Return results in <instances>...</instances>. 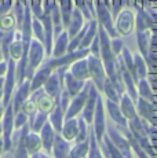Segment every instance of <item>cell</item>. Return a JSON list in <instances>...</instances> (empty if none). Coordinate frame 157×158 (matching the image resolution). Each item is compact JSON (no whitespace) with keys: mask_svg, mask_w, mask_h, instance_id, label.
<instances>
[{"mask_svg":"<svg viewBox=\"0 0 157 158\" xmlns=\"http://www.w3.org/2000/svg\"><path fill=\"white\" fill-rule=\"evenodd\" d=\"M117 28L121 32V35H129L132 28H134V15L129 10L123 11L121 15L119 18V23H117Z\"/></svg>","mask_w":157,"mask_h":158,"instance_id":"6da1fadb","label":"cell"},{"mask_svg":"<svg viewBox=\"0 0 157 158\" xmlns=\"http://www.w3.org/2000/svg\"><path fill=\"white\" fill-rule=\"evenodd\" d=\"M90 72H91V74H92V77H94L95 83L98 84L99 89H102L105 77H104V69H102L101 62H99L98 58H95V56L90 58Z\"/></svg>","mask_w":157,"mask_h":158,"instance_id":"7a4b0ae2","label":"cell"},{"mask_svg":"<svg viewBox=\"0 0 157 158\" xmlns=\"http://www.w3.org/2000/svg\"><path fill=\"white\" fill-rule=\"evenodd\" d=\"M3 127H4V138H6L4 143H6V148H8V147H10V133H11V129H13V110H11V107H8L7 113H6Z\"/></svg>","mask_w":157,"mask_h":158,"instance_id":"3957f363","label":"cell"},{"mask_svg":"<svg viewBox=\"0 0 157 158\" xmlns=\"http://www.w3.org/2000/svg\"><path fill=\"white\" fill-rule=\"evenodd\" d=\"M41 55H43L41 45L39 44L37 41H33L32 50H31V63H29V66H31V70H32V69H35L36 66L39 65V62H40V59H41Z\"/></svg>","mask_w":157,"mask_h":158,"instance_id":"277c9868","label":"cell"},{"mask_svg":"<svg viewBox=\"0 0 157 158\" xmlns=\"http://www.w3.org/2000/svg\"><path fill=\"white\" fill-rule=\"evenodd\" d=\"M14 70H15V65H14V60L10 62L8 66V78H7V84H6V92H4V105L8 103V98H10V94L13 91L14 85Z\"/></svg>","mask_w":157,"mask_h":158,"instance_id":"5b68a950","label":"cell"},{"mask_svg":"<svg viewBox=\"0 0 157 158\" xmlns=\"http://www.w3.org/2000/svg\"><path fill=\"white\" fill-rule=\"evenodd\" d=\"M105 129V123H104V106L102 102H98V114H96V133H98V139L101 140L102 133Z\"/></svg>","mask_w":157,"mask_h":158,"instance_id":"8992f818","label":"cell"},{"mask_svg":"<svg viewBox=\"0 0 157 158\" xmlns=\"http://www.w3.org/2000/svg\"><path fill=\"white\" fill-rule=\"evenodd\" d=\"M98 11H99V17H101L102 22H104V25L106 26L108 29H109V33L110 35H116L114 33V29L112 28V23H110V17H109V13H108V10H105V7L102 4H98Z\"/></svg>","mask_w":157,"mask_h":158,"instance_id":"52a82bcc","label":"cell"},{"mask_svg":"<svg viewBox=\"0 0 157 158\" xmlns=\"http://www.w3.org/2000/svg\"><path fill=\"white\" fill-rule=\"evenodd\" d=\"M84 102H86V92H81L80 95L76 98V101L73 102V105L70 106V109H69V113H68V117H73L74 114L77 113L78 110H80V107L84 105Z\"/></svg>","mask_w":157,"mask_h":158,"instance_id":"ba28073f","label":"cell"},{"mask_svg":"<svg viewBox=\"0 0 157 158\" xmlns=\"http://www.w3.org/2000/svg\"><path fill=\"white\" fill-rule=\"evenodd\" d=\"M50 69L51 68H44L43 70H40L37 73V76H36V78H35V83H33V85H32V89H37L44 81H47L48 74H50Z\"/></svg>","mask_w":157,"mask_h":158,"instance_id":"9c48e42d","label":"cell"},{"mask_svg":"<svg viewBox=\"0 0 157 158\" xmlns=\"http://www.w3.org/2000/svg\"><path fill=\"white\" fill-rule=\"evenodd\" d=\"M87 52H88V51H87V50H84V51H81V52H77V54H72V55H69V56H66V58H62V59H58V60H55V62H51L50 68H54V66H58V65H63V63L72 62V60L77 59V58H81V56H84V55H86Z\"/></svg>","mask_w":157,"mask_h":158,"instance_id":"30bf717a","label":"cell"},{"mask_svg":"<svg viewBox=\"0 0 157 158\" xmlns=\"http://www.w3.org/2000/svg\"><path fill=\"white\" fill-rule=\"evenodd\" d=\"M95 96H96V92H95L94 87H91V98H90V101H88V106H87V109H86V113H84V117L87 118V121H88V123H91L92 113H94Z\"/></svg>","mask_w":157,"mask_h":158,"instance_id":"8fae6325","label":"cell"},{"mask_svg":"<svg viewBox=\"0 0 157 158\" xmlns=\"http://www.w3.org/2000/svg\"><path fill=\"white\" fill-rule=\"evenodd\" d=\"M66 81H68V87H69V92L72 94V95H74V94H77L78 91H80V87L83 85V83H81L80 80H74L73 76H66Z\"/></svg>","mask_w":157,"mask_h":158,"instance_id":"7c38bea8","label":"cell"},{"mask_svg":"<svg viewBox=\"0 0 157 158\" xmlns=\"http://www.w3.org/2000/svg\"><path fill=\"white\" fill-rule=\"evenodd\" d=\"M139 110L141 113L145 115L146 118H150V120H153V114H155V110H153V106L149 105L146 101H142L139 102Z\"/></svg>","mask_w":157,"mask_h":158,"instance_id":"4fadbf2b","label":"cell"},{"mask_svg":"<svg viewBox=\"0 0 157 158\" xmlns=\"http://www.w3.org/2000/svg\"><path fill=\"white\" fill-rule=\"evenodd\" d=\"M15 25L13 15H4L3 18H0V28L3 30H11Z\"/></svg>","mask_w":157,"mask_h":158,"instance_id":"5bb4252c","label":"cell"},{"mask_svg":"<svg viewBox=\"0 0 157 158\" xmlns=\"http://www.w3.org/2000/svg\"><path fill=\"white\" fill-rule=\"evenodd\" d=\"M109 113L112 117L116 120V123H119V124H121V125H125V121H124V118L120 115V110H119V107H117L116 105H113V103H109Z\"/></svg>","mask_w":157,"mask_h":158,"instance_id":"9a60e30c","label":"cell"},{"mask_svg":"<svg viewBox=\"0 0 157 158\" xmlns=\"http://www.w3.org/2000/svg\"><path fill=\"white\" fill-rule=\"evenodd\" d=\"M55 151H57V158H65L68 153V146L65 144V142H62L61 139H57V144H55Z\"/></svg>","mask_w":157,"mask_h":158,"instance_id":"2e32d148","label":"cell"},{"mask_svg":"<svg viewBox=\"0 0 157 158\" xmlns=\"http://www.w3.org/2000/svg\"><path fill=\"white\" fill-rule=\"evenodd\" d=\"M28 87H29V84L26 83L25 85H22V87H21L19 92L17 94V98H15V107H17V109L19 107V105H21V103H22L23 101H25L26 95H28Z\"/></svg>","mask_w":157,"mask_h":158,"instance_id":"e0dca14e","label":"cell"},{"mask_svg":"<svg viewBox=\"0 0 157 158\" xmlns=\"http://www.w3.org/2000/svg\"><path fill=\"white\" fill-rule=\"evenodd\" d=\"M123 99H124V101H123V113H124L127 117L134 118L135 113H134V106H132V103L128 101V98H123Z\"/></svg>","mask_w":157,"mask_h":158,"instance_id":"ac0fdd59","label":"cell"},{"mask_svg":"<svg viewBox=\"0 0 157 158\" xmlns=\"http://www.w3.org/2000/svg\"><path fill=\"white\" fill-rule=\"evenodd\" d=\"M54 107V102L51 98H47V96H44V98H41L40 101H39V109L43 111H50L51 109Z\"/></svg>","mask_w":157,"mask_h":158,"instance_id":"d6986e66","label":"cell"},{"mask_svg":"<svg viewBox=\"0 0 157 158\" xmlns=\"http://www.w3.org/2000/svg\"><path fill=\"white\" fill-rule=\"evenodd\" d=\"M46 89L48 94H51V95H55V94H58V78H50L46 85Z\"/></svg>","mask_w":157,"mask_h":158,"instance_id":"ffe728a7","label":"cell"},{"mask_svg":"<svg viewBox=\"0 0 157 158\" xmlns=\"http://www.w3.org/2000/svg\"><path fill=\"white\" fill-rule=\"evenodd\" d=\"M43 138H44V147L47 148V150H50L51 148V136H53V133H51V128H50V125H47L44 127V131H43Z\"/></svg>","mask_w":157,"mask_h":158,"instance_id":"44dd1931","label":"cell"},{"mask_svg":"<svg viewBox=\"0 0 157 158\" xmlns=\"http://www.w3.org/2000/svg\"><path fill=\"white\" fill-rule=\"evenodd\" d=\"M74 127H76V124H74L73 121H69V123L66 124V127H65V138L66 139H72L77 133Z\"/></svg>","mask_w":157,"mask_h":158,"instance_id":"7402d4cb","label":"cell"},{"mask_svg":"<svg viewBox=\"0 0 157 158\" xmlns=\"http://www.w3.org/2000/svg\"><path fill=\"white\" fill-rule=\"evenodd\" d=\"M39 143H40V142H39L37 136H36V135H31V136H29L28 143H25V146H28L29 150L33 153V151H36L39 147H40V144H39Z\"/></svg>","mask_w":157,"mask_h":158,"instance_id":"603a6c76","label":"cell"},{"mask_svg":"<svg viewBox=\"0 0 157 158\" xmlns=\"http://www.w3.org/2000/svg\"><path fill=\"white\" fill-rule=\"evenodd\" d=\"M87 147H88V146H87V143H83L81 146L78 144L77 147L73 150V153H72V158H81V157L84 156V154H86Z\"/></svg>","mask_w":157,"mask_h":158,"instance_id":"cb8c5ba5","label":"cell"},{"mask_svg":"<svg viewBox=\"0 0 157 158\" xmlns=\"http://www.w3.org/2000/svg\"><path fill=\"white\" fill-rule=\"evenodd\" d=\"M138 40H139L142 52H143L145 58L147 59V37H146V35H142V33H139V36H138Z\"/></svg>","mask_w":157,"mask_h":158,"instance_id":"d4e9b609","label":"cell"},{"mask_svg":"<svg viewBox=\"0 0 157 158\" xmlns=\"http://www.w3.org/2000/svg\"><path fill=\"white\" fill-rule=\"evenodd\" d=\"M105 92L108 94V96L112 99V101H114V102H117L119 99H117V95H116V91L113 89V87H112V84L109 83V81H106V85H105Z\"/></svg>","mask_w":157,"mask_h":158,"instance_id":"484cf974","label":"cell"},{"mask_svg":"<svg viewBox=\"0 0 157 158\" xmlns=\"http://www.w3.org/2000/svg\"><path fill=\"white\" fill-rule=\"evenodd\" d=\"M63 8V19H65V25L69 26V19H70V4L69 3H62Z\"/></svg>","mask_w":157,"mask_h":158,"instance_id":"4316f807","label":"cell"},{"mask_svg":"<svg viewBox=\"0 0 157 158\" xmlns=\"http://www.w3.org/2000/svg\"><path fill=\"white\" fill-rule=\"evenodd\" d=\"M59 44H57V50H55V55L57 56H61L62 51L65 50V41H66V35H63L59 37Z\"/></svg>","mask_w":157,"mask_h":158,"instance_id":"83f0119b","label":"cell"},{"mask_svg":"<svg viewBox=\"0 0 157 158\" xmlns=\"http://www.w3.org/2000/svg\"><path fill=\"white\" fill-rule=\"evenodd\" d=\"M55 110L57 111L53 115V123H54V125H55V128L59 131V129H61V111H59L61 109H59V106L55 109Z\"/></svg>","mask_w":157,"mask_h":158,"instance_id":"f1b7e54d","label":"cell"},{"mask_svg":"<svg viewBox=\"0 0 157 158\" xmlns=\"http://www.w3.org/2000/svg\"><path fill=\"white\" fill-rule=\"evenodd\" d=\"M35 110H36V102L31 101V102H28V103L23 105V111L22 113L23 114H32Z\"/></svg>","mask_w":157,"mask_h":158,"instance_id":"f546056e","label":"cell"},{"mask_svg":"<svg viewBox=\"0 0 157 158\" xmlns=\"http://www.w3.org/2000/svg\"><path fill=\"white\" fill-rule=\"evenodd\" d=\"M78 19H81V15L78 11L74 13V19H73V25H72V33L70 35H73V32H76V30L81 26V22H78Z\"/></svg>","mask_w":157,"mask_h":158,"instance_id":"4dcf8cb0","label":"cell"},{"mask_svg":"<svg viewBox=\"0 0 157 158\" xmlns=\"http://www.w3.org/2000/svg\"><path fill=\"white\" fill-rule=\"evenodd\" d=\"M94 33H95V23L92 22L91 23V29L88 30V33H87V36H86V39H84V41H83V44H81V47H87L88 45V41H90V39L94 36Z\"/></svg>","mask_w":157,"mask_h":158,"instance_id":"1f68e13d","label":"cell"},{"mask_svg":"<svg viewBox=\"0 0 157 158\" xmlns=\"http://www.w3.org/2000/svg\"><path fill=\"white\" fill-rule=\"evenodd\" d=\"M141 94L143 96H146V98L152 99V92H150V89H149V87H147L146 81H142V84H141Z\"/></svg>","mask_w":157,"mask_h":158,"instance_id":"d6a6232c","label":"cell"},{"mask_svg":"<svg viewBox=\"0 0 157 158\" xmlns=\"http://www.w3.org/2000/svg\"><path fill=\"white\" fill-rule=\"evenodd\" d=\"M25 121H26V115L23 114V113H21V114H19V117L17 118V127H19L21 124H23Z\"/></svg>","mask_w":157,"mask_h":158,"instance_id":"836d02e7","label":"cell"},{"mask_svg":"<svg viewBox=\"0 0 157 158\" xmlns=\"http://www.w3.org/2000/svg\"><path fill=\"white\" fill-rule=\"evenodd\" d=\"M120 48H121V41L116 40V41H114V45H113V50H114V52H119V51H120Z\"/></svg>","mask_w":157,"mask_h":158,"instance_id":"e575fe53","label":"cell"},{"mask_svg":"<svg viewBox=\"0 0 157 158\" xmlns=\"http://www.w3.org/2000/svg\"><path fill=\"white\" fill-rule=\"evenodd\" d=\"M4 70H6V63L3 62V63H0V74H3Z\"/></svg>","mask_w":157,"mask_h":158,"instance_id":"d590c367","label":"cell"},{"mask_svg":"<svg viewBox=\"0 0 157 158\" xmlns=\"http://www.w3.org/2000/svg\"><path fill=\"white\" fill-rule=\"evenodd\" d=\"M2 147H3V142L0 140V151H2Z\"/></svg>","mask_w":157,"mask_h":158,"instance_id":"8d00e7d4","label":"cell"},{"mask_svg":"<svg viewBox=\"0 0 157 158\" xmlns=\"http://www.w3.org/2000/svg\"><path fill=\"white\" fill-rule=\"evenodd\" d=\"M2 83H3V78H0V87H2Z\"/></svg>","mask_w":157,"mask_h":158,"instance_id":"74e56055","label":"cell"},{"mask_svg":"<svg viewBox=\"0 0 157 158\" xmlns=\"http://www.w3.org/2000/svg\"><path fill=\"white\" fill-rule=\"evenodd\" d=\"M2 111H3V109H2V107H0V115H2Z\"/></svg>","mask_w":157,"mask_h":158,"instance_id":"f35d334b","label":"cell"},{"mask_svg":"<svg viewBox=\"0 0 157 158\" xmlns=\"http://www.w3.org/2000/svg\"><path fill=\"white\" fill-rule=\"evenodd\" d=\"M0 96H2V92H0Z\"/></svg>","mask_w":157,"mask_h":158,"instance_id":"ab89813d","label":"cell"}]
</instances>
